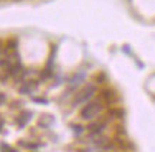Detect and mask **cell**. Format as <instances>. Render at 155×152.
<instances>
[{"instance_id": "cell-1", "label": "cell", "mask_w": 155, "mask_h": 152, "mask_svg": "<svg viewBox=\"0 0 155 152\" xmlns=\"http://www.w3.org/2000/svg\"><path fill=\"white\" fill-rule=\"evenodd\" d=\"M96 83H88L85 88H82V89L79 90L76 93V96H75V99H73V103L72 106H78V105H82V103H88V102H91L92 99H94L95 93H96Z\"/></svg>"}, {"instance_id": "cell-2", "label": "cell", "mask_w": 155, "mask_h": 152, "mask_svg": "<svg viewBox=\"0 0 155 152\" xmlns=\"http://www.w3.org/2000/svg\"><path fill=\"white\" fill-rule=\"evenodd\" d=\"M102 102L101 99H92L91 102H88L85 106L81 109V118L83 121H91V119H94L95 116H98L101 112H102Z\"/></svg>"}, {"instance_id": "cell-3", "label": "cell", "mask_w": 155, "mask_h": 152, "mask_svg": "<svg viewBox=\"0 0 155 152\" xmlns=\"http://www.w3.org/2000/svg\"><path fill=\"white\" fill-rule=\"evenodd\" d=\"M85 79H86V72H85V69H79L76 73L71 76V78L66 80L68 83V93H73L76 89L81 88V85L85 82Z\"/></svg>"}, {"instance_id": "cell-4", "label": "cell", "mask_w": 155, "mask_h": 152, "mask_svg": "<svg viewBox=\"0 0 155 152\" xmlns=\"http://www.w3.org/2000/svg\"><path fill=\"white\" fill-rule=\"evenodd\" d=\"M108 121L109 119H105V121H99V122H92V124L88 125V132H89V138L91 139H94L96 136H101L102 135V132L105 131L106 125H108Z\"/></svg>"}, {"instance_id": "cell-5", "label": "cell", "mask_w": 155, "mask_h": 152, "mask_svg": "<svg viewBox=\"0 0 155 152\" xmlns=\"http://www.w3.org/2000/svg\"><path fill=\"white\" fill-rule=\"evenodd\" d=\"M115 98H116V92L114 89L106 88V89L101 90V101H105L106 103H114Z\"/></svg>"}, {"instance_id": "cell-6", "label": "cell", "mask_w": 155, "mask_h": 152, "mask_svg": "<svg viewBox=\"0 0 155 152\" xmlns=\"http://www.w3.org/2000/svg\"><path fill=\"white\" fill-rule=\"evenodd\" d=\"M32 116H33V113L30 112V111L20 112V115H19V116H17V119H16L17 126H19V128H23V126H25V125H26L29 121L32 119Z\"/></svg>"}, {"instance_id": "cell-7", "label": "cell", "mask_w": 155, "mask_h": 152, "mask_svg": "<svg viewBox=\"0 0 155 152\" xmlns=\"http://www.w3.org/2000/svg\"><path fill=\"white\" fill-rule=\"evenodd\" d=\"M23 65L20 60H17V62H15L12 66H9V68L6 69V73L9 75V76H17V75L20 73V72H23Z\"/></svg>"}, {"instance_id": "cell-8", "label": "cell", "mask_w": 155, "mask_h": 152, "mask_svg": "<svg viewBox=\"0 0 155 152\" xmlns=\"http://www.w3.org/2000/svg\"><path fill=\"white\" fill-rule=\"evenodd\" d=\"M53 122H55V116H52V115H43L42 118L39 119V126L40 128H45V129H48V128H50V125H53Z\"/></svg>"}, {"instance_id": "cell-9", "label": "cell", "mask_w": 155, "mask_h": 152, "mask_svg": "<svg viewBox=\"0 0 155 152\" xmlns=\"http://www.w3.org/2000/svg\"><path fill=\"white\" fill-rule=\"evenodd\" d=\"M35 88L32 86V83L29 82V80H26V82H23L22 86L19 88V92L20 93H23V95H29V93H32V90H33Z\"/></svg>"}, {"instance_id": "cell-10", "label": "cell", "mask_w": 155, "mask_h": 152, "mask_svg": "<svg viewBox=\"0 0 155 152\" xmlns=\"http://www.w3.org/2000/svg\"><path fill=\"white\" fill-rule=\"evenodd\" d=\"M17 45H19V40H17V39H15V37H13V39H9V40H7V43H6V49H7L9 52H10V50H16Z\"/></svg>"}, {"instance_id": "cell-11", "label": "cell", "mask_w": 155, "mask_h": 152, "mask_svg": "<svg viewBox=\"0 0 155 152\" xmlns=\"http://www.w3.org/2000/svg\"><path fill=\"white\" fill-rule=\"evenodd\" d=\"M71 128H72L73 134H75L76 136H81L83 134V131H85V128H83L82 125H76V124H72L71 125Z\"/></svg>"}, {"instance_id": "cell-12", "label": "cell", "mask_w": 155, "mask_h": 152, "mask_svg": "<svg viewBox=\"0 0 155 152\" xmlns=\"http://www.w3.org/2000/svg\"><path fill=\"white\" fill-rule=\"evenodd\" d=\"M109 112H111L109 115L114 116V118H124V115H125L122 109H112V111H109Z\"/></svg>"}, {"instance_id": "cell-13", "label": "cell", "mask_w": 155, "mask_h": 152, "mask_svg": "<svg viewBox=\"0 0 155 152\" xmlns=\"http://www.w3.org/2000/svg\"><path fill=\"white\" fill-rule=\"evenodd\" d=\"M32 99H33V101L36 102V103H40V105H48V103H49L46 98H38V96H33Z\"/></svg>"}, {"instance_id": "cell-14", "label": "cell", "mask_w": 155, "mask_h": 152, "mask_svg": "<svg viewBox=\"0 0 155 152\" xmlns=\"http://www.w3.org/2000/svg\"><path fill=\"white\" fill-rule=\"evenodd\" d=\"M96 82H98V83H104V82H106V75L104 73V72L98 73L96 75Z\"/></svg>"}, {"instance_id": "cell-15", "label": "cell", "mask_w": 155, "mask_h": 152, "mask_svg": "<svg viewBox=\"0 0 155 152\" xmlns=\"http://www.w3.org/2000/svg\"><path fill=\"white\" fill-rule=\"evenodd\" d=\"M2 152H17L16 149H13V148H10L9 145H3V151Z\"/></svg>"}, {"instance_id": "cell-16", "label": "cell", "mask_w": 155, "mask_h": 152, "mask_svg": "<svg viewBox=\"0 0 155 152\" xmlns=\"http://www.w3.org/2000/svg\"><path fill=\"white\" fill-rule=\"evenodd\" d=\"M7 101V98H6V95L5 93H2V92H0V106H2V105H5V102Z\"/></svg>"}, {"instance_id": "cell-17", "label": "cell", "mask_w": 155, "mask_h": 152, "mask_svg": "<svg viewBox=\"0 0 155 152\" xmlns=\"http://www.w3.org/2000/svg\"><path fill=\"white\" fill-rule=\"evenodd\" d=\"M122 50H124V52H127V53H131V49H129L128 46H124V47H122Z\"/></svg>"}, {"instance_id": "cell-18", "label": "cell", "mask_w": 155, "mask_h": 152, "mask_svg": "<svg viewBox=\"0 0 155 152\" xmlns=\"http://www.w3.org/2000/svg\"><path fill=\"white\" fill-rule=\"evenodd\" d=\"M3 50V42H2V40H0V52Z\"/></svg>"}]
</instances>
